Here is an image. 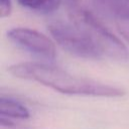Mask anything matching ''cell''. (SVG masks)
<instances>
[{"instance_id": "cell-1", "label": "cell", "mask_w": 129, "mask_h": 129, "mask_svg": "<svg viewBox=\"0 0 129 129\" xmlns=\"http://www.w3.org/2000/svg\"><path fill=\"white\" fill-rule=\"evenodd\" d=\"M8 72L19 79L37 82L55 91L69 95L96 97H122L123 89L72 75L57 67L34 61L12 64Z\"/></svg>"}, {"instance_id": "cell-2", "label": "cell", "mask_w": 129, "mask_h": 129, "mask_svg": "<svg viewBox=\"0 0 129 129\" xmlns=\"http://www.w3.org/2000/svg\"><path fill=\"white\" fill-rule=\"evenodd\" d=\"M70 18L77 27L90 37L103 55L122 61L129 59V50L125 44L91 11L72 4Z\"/></svg>"}, {"instance_id": "cell-3", "label": "cell", "mask_w": 129, "mask_h": 129, "mask_svg": "<svg viewBox=\"0 0 129 129\" xmlns=\"http://www.w3.org/2000/svg\"><path fill=\"white\" fill-rule=\"evenodd\" d=\"M47 29L58 45L74 55L92 59L103 55L90 37L73 22L54 21L47 25Z\"/></svg>"}, {"instance_id": "cell-4", "label": "cell", "mask_w": 129, "mask_h": 129, "mask_svg": "<svg viewBox=\"0 0 129 129\" xmlns=\"http://www.w3.org/2000/svg\"><path fill=\"white\" fill-rule=\"evenodd\" d=\"M7 37L18 47L44 58L52 59L55 56L53 41L43 33L25 27H15L7 31Z\"/></svg>"}, {"instance_id": "cell-5", "label": "cell", "mask_w": 129, "mask_h": 129, "mask_svg": "<svg viewBox=\"0 0 129 129\" xmlns=\"http://www.w3.org/2000/svg\"><path fill=\"white\" fill-rule=\"evenodd\" d=\"M94 8L115 20L129 19V0H91Z\"/></svg>"}, {"instance_id": "cell-6", "label": "cell", "mask_w": 129, "mask_h": 129, "mask_svg": "<svg viewBox=\"0 0 129 129\" xmlns=\"http://www.w3.org/2000/svg\"><path fill=\"white\" fill-rule=\"evenodd\" d=\"M0 113L1 115L9 118L22 120L28 119L30 116V113L25 106L17 101L5 97H1L0 99Z\"/></svg>"}, {"instance_id": "cell-7", "label": "cell", "mask_w": 129, "mask_h": 129, "mask_svg": "<svg viewBox=\"0 0 129 129\" xmlns=\"http://www.w3.org/2000/svg\"><path fill=\"white\" fill-rule=\"evenodd\" d=\"M18 4L24 8L40 13H50L55 11L61 0H17Z\"/></svg>"}, {"instance_id": "cell-8", "label": "cell", "mask_w": 129, "mask_h": 129, "mask_svg": "<svg viewBox=\"0 0 129 129\" xmlns=\"http://www.w3.org/2000/svg\"><path fill=\"white\" fill-rule=\"evenodd\" d=\"M116 26L120 34L129 42V19L116 20Z\"/></svg>"}, {"instance_id": "cell-9", "label": "cell", "mask_w": 129, "mask_h": 129, "mask_svg": "<svg viewBox=\"0 0 129 129\" xmlns=\"http://www.w3.org/2000/svg\"><path fill=\"white\" fill-rule=\"evenodd\" d=\"M12 10L11 0H0V16L1 18L7 17L10 15Z\"/></svg>"}, {"instance_id": "cell-10", "label": "cell", "mask_w": 129, "mask_h": 129, "mask_svg": "<svg viewBox=\"0 0 129 129\" xmlns=\"http://www.w3.org/2000/svg\"><path fill=\"white\" fill-rule=\"evenodd\" d=\"M0 124H1V126H5V127H12V126H14L15 125V123L9 118V117H6V116H4V115H1V117H0Z\"/></svg>"}, {"instance_id": "cell-11", "label": "cell", "mask_w": 129, "mask_h": 129, "mask_svg": "<svg viewBox=\"0 0 129 129\" xmlns=\"http://www.w3.org/2000/svg\"><path fill=\"white\" fill-rule=\"evenodd\" d=\"M68 1H69V2H70V4L72 5V4H75V3H76L78 0H68Z\"/></svg>"}]
</instances>
